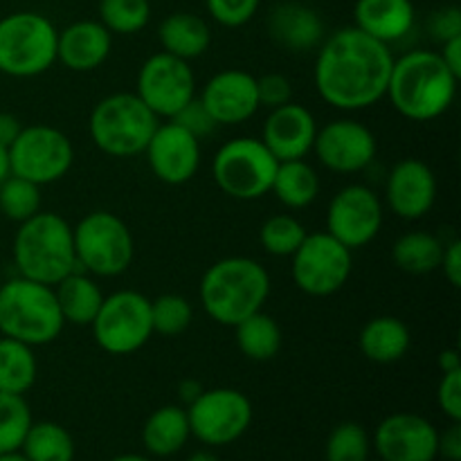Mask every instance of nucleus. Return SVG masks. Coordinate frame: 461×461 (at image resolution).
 <instances>
[{"mask_svg":"<svg viewBox=\"0 0 461 461\" xmlns=\"http://www.w3.org/2000/svg\"><path fill=\"white\" fill-rule=\"evenodd\" d=\"M394 54L390 45L358 27H342L324 36L315 59V88L322 102L345 113L365 111L385 99Z\"/></svg>","mask_w":461,"mask_h":461,"instance_id":"obj_1","label":"nucleus"},{"mask_svg":"<svg viewBox=\"0 0 461 461\" xmlns=\"http://www.w3.org/2000/svg\"><path fill=\"white\" fill-rule=\"evenodd\" d=\"M459 77L435 50H412L394 59L387 95L399 115L410 122H432L457 97Z\"/></svg>","mask_w":461,"mask_h":461,"instance_id":"obj_2","label":"nucleus"},{"mask_svg":"<svg viewBox=\"0 0 461 461\" xmlns=\"http://www.w3.org/2000/svg\"><path fill=\"white\" fill-rule=\"evenodd\" d=\"M270 275L250 257H225L205 270L198 286L203 311L221 327H237L241 320L264 311L270 295Z\"/></svg>","mask_w":461,"mask_h":461,"instance_id":"obj_3","label":"nucleus"},{"mask_svg":"<svg viewBox=\"0 0 461 461\" xmlns=\"http://www.w3.org/2000/svg\"><path fill=\"white\" fill-rule=\"evenodd\" d=\"M12 255L21 277L48 286H54L63 277L79 270L72 225L57 212H39L32 219L18 223Z\"/></svg>","mask_w":461,"mask_h":461,"instance_id":"obj_4","label":"nucleus"},{"mask_svg":"<svg viewBox=\"0 0 461 461\" xmlns=\"http://www.w3.org/2000/svg\"><path fill=\"white\" fill-rule=\"evenodd\" d=\"M63 327L52 286L21 275L0 284V336L43 347L57 340Z\"/></svg>","mask_w":461,"mask_h":461,"instance_id":"obj_5","label":"nucleus"},{"mask_svg":"<svg viewBox=\"0 0 461 461\" xmlns=\"http://www.w3.org/2000/svg\"><path fill=\"white\" fill-rule=\"evenodd\" d=\"M158 120L135 93H113L95 104L88 133L95 147L111 158H133L144 153L156 133Z\"/></svg>","mask_w":461,"mask_h":461,"instance_id":"obj_6","label":"nucleus"},{"mask_svg":"<svg viewBox=\"0 0 461 461\" xmlns=\"http://www.w3.org/2000/svg\"><path fill=\"white\" fill-rule=\"evenodd\" d=\"M59 30L39 12H14L0 18V72L32 79L57 61Z\"/></svg>","mask_w":461,"mask_h":461,"instance_id":"obj_7","label":"nucleus"},{"mask_svg":"<svg viewBox=\"0 0 461 461\" xmlns=\"http://www.w3.org/2000/svg\"><path fill=\"white\" fill-rule=\"evenodd\" d=\"M77 266L93 277H120L135 257V241L129 225L108 210L86 214L72 228Z\"/></svg>","mask_w":461,"mask_h":461,"instance_id":"obj_8","label":"nucleus"},{"mask_svg":"<svg viewBox=\"0 0 461 461\" xmlns=\"http://www.w3.org/2000/svg\"><path fill=\"white\" fill-rule=\"evenodd\" d=\"M277 158L261 138H234L221 144L212 160L214 183L234 201H259L273 187Z\"/></svg>","mask_w":461,"mask_h":461,"instance_id":"obj_9","label":"nucleus"},{"mask_svg":"<svg viewBox=\"0 0 461 461\" xmlns=\"http://www.w3.org/2000/svg\"><path fill=\"white\" fill-rule=\"evenodd\" d=\"M93 338L111 356H131L153 338L151 300L138 291H115L104 297L93 324Z\"/></svg>","mask_w":461,"mask_h":461,"instance_id":"obj_10","label":"nucleus"},{"mask_svg":"<svg viewBox=\"0 0 461 461\" xmlns=\"http://www.w3.org/2000/svg\"><path fill=\"white\" fill-rule=\"evenodd\" d=\"M354 252L329 232L306 234L302 246L291 255L293 284L304 295H336L349 282Z\"/></svg>","mask_w":461,"mask_h":461,"instance_id":"obj_11","label":"nucleus"},{"mask_svg":"<svg viewBox=\"0 0 461 461\" xmlns=\"http://www.w3.org/2000/svg\"><path fill=\"white\" fill-rule=\"evenodd\" d=\"M7 153L12 176L30 180L39 187L61 180L75 162L70 138L48 124L23 126Z\"/></svg>","mask_w":461,"mask_h":461,"instance_id":"obj_12","label":"nucleus"},{"mask_svg":"<svg viewBox=\"0 0 461 461\" xmlns=\"http://www.w3.org/2000/svg\"><path fill=\"white\" fill-rule=\"evenodd\" d=\"M185 410L192 437L212 448L239 441L252 423L250 399L234 387L203 390V394Z\"/></svg>","mask_w":461,"mask_h":461,"instance_id":"obj_13","label":"nucleus"},{"mask_svg":"<svg viewBox=\"0 0 461 461\" xmlns=\"http://www.w3.org/2000/svg\"><path fill=\"white\" fill-rule=\"evenodd\" d=\"M135 95L158 120H171L196 97V75L189 61L167 52H156L140 68Z\"/></svg>","mask_w":461,"mask_h":461,"instance_id":"obj_14","label":"nucleus"},{"mask_svg":"<svg viewBox=\"0 0 461 461\" xmlns=\"http://www.w3.org/2000/svg\"><path fill=\"white\" fill-rule=\"evenodd\" d=\"M383 201L367 185H347L329 201L327 230L351 252L369 246L383 228Z\"/></svg>","mask_w":461,"mask_h":461,"instance_id":"obj_15","label":"nucleus"},{"mask_svg":"<svg viewBox=\"0 0 461 461\" xmlns=\"http://www.w3.org/2000/svg\"><path fill=\"white\" fill-rule=\"evenodd\" d=\"M376 135L372 129L351 117L331 120L318 126L313 142V153L320 165L333 174H360L376 160Z\"/></svg>","mask_w":461,"mask_h":461,"instance_id":"obj_16","label":"nucleus"},{"mask_svg":"<svg viewBox=\"0 0 461 461\" xmlns=\"http://www.w3.org/2000/svg\"><path fill=\"white\" fill-rule=\"evenodd\" d=\"M144 156H147L149 169L160 183L180 187L189 183L201 169V140L194 138L176 122L167 120L158 124L156 133L151 135L144 149Z\"/></svg>","mask_w":461,"mask_h":461,"instance_id":"obj_17","label":"nucleus"},{"mask_svg":"<svg viewBox=\"0 0 461 461\" xmlns=\"http://www.w3.org/2000/svg\"><path fill=\"white\" fill-rule=\"evenodd\" d=\"M439 430L414 412H394L378 423L372 448L381 461H435Z\"/></svg>","mask_w":461,"mask_h":461,"instance_id":"obj_18","label":"nucleus"},{"mask_svg":"<svg viewBox=\"0 0 461 461\" xmlns=\"http://www.w3.org/2000/svg\"><path fill=\"white\" fill-rule=\"evenodd\" d=\"M205 111L219 126H237L255 117L259 111V95H257V77L246 70L216 72L205 81L198 95Z\"/></svg>","mask_w":461,"mask_h":461,"instance_id":"obj_19","label":"nucleus"},{"mask_svg":"<svg viewBox=\"0 0 461 461\" xmlns=\"http://www.w3.org/2000/svg\"><path fill=\"white\" fill-rule=\"evenodd\" d=\"M385 201L392 214L419 221L430 214L437 201L435 171L419 158H405L392 167L385 183Z\"/></svg>","mask_w":461,"mask_h":461,"instance_id":"obj_20","label":"nucleus"},{"mask_svg":"<svg viewBox=\"0 0 461 461\" xmlns=\"http://www.w3.org/2000/svg\"><path fill=\"white\" fill-rule=\"evenodd\" d=\"M318 122L313 113L295 102L270 108L264 122L261 142L277 158V162L302 160L313 151Z\"/></svg>","mask_w":461,"mask_h":461,"instance_id":"obj_21","label":"nucleus"},{"mask_svg":"<svg viewBox=\"0 0 461 461\" xmlns=\"http://www.w3.org/2000/svg\"><path fill=\"white\" fill-rule=\"evenodd\" d=\"M111 50L113 34L99 21H75L57 36V61L72 72L97 70Z\"/></svg>","mask_w":461,"mask_h":461,"instance_id":"obj_22","label":"nucleus"},{"mask_svg":"<svg viewBox=\"0 0 461 461\" xmlns=\"http://www.w3.org/2000/svg\"><path fill=\"white\" fill-rule=\"evenodd\" d=\"M270 39L293 54L318 50L324 41V21L313 7L302 3H279L268 16Z\"/></svg>","mask_w":461,"mask_h":461,"instance_id":"obj_23","label":"nucleus"},{"mask_svg":"<svg viewBox=\"0 0 461 461\" xmlns=\"http://www.w3.org/2000/svg\"><path fill=\"white\" fill-rule=\"evenodd\" d=\"M414 23L412 0H356L354 5V25L385 45L403 41Z\"/></svg>","mask_w":461,"mask_h":461,"instance_id":"obj_24","label":"nucleus"},{"mask_svg":"<svg viewBox=\"0 0 461 461\" xmlns=\"http://www.w3.org/2000/svg\"><path fill=\"white\" fill-rule=\"evenodd\" d=\"M162 52L178 57L183 61H194L210 50L212 30L207 21L198 14L174 12L162 18L158 27Z\"/></svg>","mask_w":461,"mask_h":461,"instance_id":"obj_25","label":"nucleus"},{"mask_svg":"<svg viewBox=\"0 0 461 461\" xmlns=\"http://www.w3.org/2000/svg\"><path fill=\"white\" fill-rule=\"evenodd\" d=\"M412 336L403 320L394 315H378L363 327L358 347L367 360L376 365L399 363L408 356Z\"/></svg>","mask_w":461,"mask_h":461,"instance_id":"obj_26","label":"nucleus"},{"mask_svg":"<svg viewBox=\"0 0 461 461\" xmlns=\"http://www.w3.org/2000/svg\"><path fill=\"white\" fill-rule=\"evenodd\" d=\"M52 288L63 322L75 324V327H90L104 297H106L97 279L84 270H75L59 284H54Z\"/></svg>","mask_w":461,"mask_h":461,"instance_id":"obj_27","label":"nucleus"},{"mask_svg":"<svg viewBox=\"0 0 461 461\" xmlns=\"http://www.w3.org/2000/svg\"><path fill=\"white\" fill-rule=\"evenodd\" d=\"M192 439L187 410L180 405H162L149 414L142 428V444L151 457H171Z\"/></svg>","mask_w":461,"mask_h":461,"instance_id":"obj_28","label":"nucleus"},{"mask_svg":"<svg viewBox=\"0 0 461 461\" xmlns=\"http://www.w3.org/2000/svg\"><path fill=\"white\" fill-rule=\"evenodd\" d=\"M270 194H275V198L288 210H304L320 194L318 171L304 158L279 162Z\"/></svg>","mask_w":461,"mask_h":461,"instance_id":"obj_29","label":"nucleus"},{"mask_svg":"<svg viewBox=\"0 0 461 461\" xmlns=\"http://www.w3.org/2000/svg\"><path fill=\"white\" fill-rule=\"evenodd\" d=\"M234 329V340H237L239 351L246 358L255 360V363H266L273 360L282 349V327L273 315L257 311L250 318L241 320Z\"/></svg>","mask_w":461,"mask_h":461,"instance_id":"obj_30","label":"nucleus"},{"mask_svg":"<svg viewBox=\"0 0 461 461\" xmlns=\"http://www.w3.org/2000/svg\"><path fill=\"white\" fill-rule=\"evenodd\" d=\"M39 376L34 347L0 336V392L23 394L34 387Z\"/></svg>","mask_w":461,"mask_h":461,"instance_id":"obj_31","label":"nucleus"},{"mask_svg":"<svg viewBox=\"0 0 461 461\" xmlns=\"http://www.w3.org/2000/svg\"><path fill=\"white\" fill-rule=\"evenodd\" d=\"M446 241H441L437 234L423 232H405L396 239L392 248V259L403 273L408 275H430L439 268L441 257H444Z\"/></svg>","mask_w":461,"mask_h":461,"instance_id":"obj_32","label":"nucleus"},{"mask_svg":"<svg viewBox=\"0 0 461 461\" xmlns=\"http://www.w3.org/2000/svg\"><path fill=\"white\" fill-rule=\"evenodd\" d=\"M21 450L30 461H75V439L54 421L32 423Z\"/></svg>","mask_w":461,"mask_h":461,"instance_id":"obj_33","label":"nucleus"},{"mask_svg":"<svg viewBox=\"0 0 461 461\" xmlns=\"http://www.w3.org/2000/svg\"><path fill=\"white\" fill-rule=\"evenodd\" d=\"M149 21H151L149 0H99V23L111 34H138L149 25Z\"/></svg>","mask_w":461,"mask_h":461,"instance_id":"obj_34","label":"nucleus"},{"mask_svg":"<svg viewBox=\"0 0 461 461\" xmlns=\"http://www.w3.org/2000/svg\"><path fill=\"white\" fill-rule=\"evenodd\" d=\"M32 423L34 419L25 396L0 392V455L21 448Z\"/></svg>","mask_w":461,"mask_h":461,"instance_id":"obj_35","label":"nucleus"},{"mask_svg":"<svg viewBox=\"0 0 461 461\" xmlns=\"http://www.w3.org/2000/svg\"><path fill=\"white\" fill-rule=\"evenodd\" d=\"M327 461H369L372 459V437L360 423L345 421L333 428L324 446Z\"/></svg>","mask_w":461,"mask_h":461,"instance_id":"obj_36","label":"nucleus"},{"mask_svg":"<svg viewBox=\"0 0 461 461\" xmlns=\"http://www.w3.org/2000/svg\"><path fill=\"white\" fill-rule=\"evenodd\" d=\"M0 212L14 223L32 219L41 212V187L25 178L9 174L0 183Z\"/></svg>","mask_w":461,"mask_h":461,"instance_id":"obj_37","label":"nucleus"},{"mask_svg":"<svg viewBox=\"0 0 461 461\" xmlns=\"http://www.w3.org/2000/svg\"><path fill=\"white\" fill-rule=\"evenodd\" d=\"M306 234L309 232L300 219L293 214H275L261 225L259 241L268 255L291 257L302 246Z\"/></svg>","mask_w":461,"mask_h":461,"instance_id":"obj_38","label":"nucleus"},{"mask_svg":"<svg viewBox=\"0 0 461 461\" xmlns=\"http://www.w3.org/2000/svg\"><path fill=\"white\" fill-rule=\"evenodd\" d=\"M194 320V309L187 297L178 293H165V295L151 300V324L153 333L174 338L189 329Z\"/></svg>","mask_w":461,"mask_h":461,"instance_id":"obj_39","label":"nucleus"},{"mask_svg":"<svg viewBox=\"0 0 461 461\" xmlns=\"http://www.w3.org/2000/svg\"><path fill=\"white\" fill-rule=\"evenodd\" d=\"M261 0H205L210 16L223 27H243L259 12Z\"/></svg>","mask_w":461,"mask_h":461,"instance_id":"obj_40","label":"nucleus"},{"mask_svg":"<svg viewBox=\"0 0 461 461\" xmlns=\"http://www.w3.org/2000/svg\"><path fill=\"white\" fill-rule=\"evenodd\" d=\"M171 122L180 124L185 131H189V133L198 140L207 138V135H212L219 129V124L212 120V115L205 111V106H203L198 97H194L187 106L180 108V111L171 117Z\"/></svg>","mask_w":461,"mask_h":461,"instance_id":"obj_41","label":"nucleus"},{"mask_svg":"<svg viewBox=\"0 0 461 461\" xmlns=\"http://www.w3.org/2000/svg\"><path fill=\"white\" fill-rule=\"evenodd\" d=\"M257 95H259V106L270 111V108L293 102V84L288 77L279 72H268L264 77H257Z\"/></svg>","mask_w":461,"mask_h":461,"instance_id":"obj_42","label":"nucleus"},{"mask_svg":"<svg viewBox=\"0 0 461 461\" xmlns=\"http://www.w3.org/2000/svg\"><path fill=\"white\" fill-rule=\"evenodd\" d=\"M437 405L450 421H461V369L441 374Z\"/></svg>","mask_w":461,"mask_h":461,"instance_id":"obj_43","label":"nucleus"},{"mask_svg":"<svg viewBox=\"0 0 461 461\" xmlns=\"http://www.w3.org/2000/svg\"><path fill=\"white\" fill-rule=\"evenodd\" d=\"M428 30H430V36L439 43L444 41L455 39V36H461V12L459 7L450 5V7L437 9L435 14L428 21Z\"/></svg>","mask_w":461,"mask_h":461,"instance_id":"obj_44","label":"nucleus"},{"mask_svg":"<svg viewBox=\"0 0 461 461\" xmlns=\"http://www.w3.org/2000/svg\"><path fill=\"white\" fill-rule=\"evenodd\" d=\"M439 268L444 270V277L453 288L461 286V241L453 239L444 246V257H441Z\"/></svg>","mask_w":461,"mask_h":461,"instance_id":"obj_45","label":"nucleus"},{"mask_svg":"<svg viewBox=\"0 0 461 461\" xmlns=\"http://www.w3.org/2000/svg\"><path fill=\"white\" fill-rule=\"evenodd\" d=\"M437 455L446 461H461V421H450V426L439 432Z\"/></svg>","mask_w":461,"mask_h":461,"instance_id":"obj_46","label":"nucleus"},{"mask_svg":"<svg viewBox=\"0 0 461 461\" xmlns=\"http://www.w3.org/2000/svg\"><path fill=\"white\" fill-rule=\"evenodd\" d=\"M441 59L448 66V70L453 75H457L461 79V36H455V39H448L441 43Z\"/></svg>","mask_w":461,"mask_h":461,"instance_id":"obj_47","label":"nucleus"},{"mask_svg":"<svg viewBox=\"0 0 461 461\" xmlns=\"http://www.w3.org/2000/svg\"><path fill=\"white\" fill-rule=\"evenodd\" d=\"M21 131L23 124L18 122L16 115H12V113H0V147H12V142L18 138Z\"/></svg>","mask_w":461,"mask_h":461,"instance_id":"obj_48","label":"nucleus"},{"mask_svg":"<svg viewBox=\"0 0 461 461\" xmlns=\"http://www.w3.org/2000/svg\"><path fill=\"white\" fill-rule=\"evenodd\" d=\"M203 390H205V387H203L201 383L194 381V378H187V381L180 383L178 396H180V401H183L185 405H189V403H194V401H196L198 396L203 394Z\"/></svg>","mask_w":461,"mask_h":461,"instance_id":"obj_49","label":"nucleus"},{"mask_svg":"<svg viewBox=\"0 0 461 461\" xmlns=\"http://www.w3.org/2000/svg\"><path fill=\"white\" fill-rule=\"evenodd\" d=\"M437 365H439L441 374L446 372H455V369H461V358L457 349H444L437 358Z\"/></svg>","mask_w":461,"mask_h":461,"instance_id":"obj_50","label":"nucleus"},{"mask_svg":"<svg viewBox=\"0 0 461 461\" xmlns=\"http://www.w3.org/2000/svg\"><path fill=\"white\" fill-rule=\"evenodd\" d=\"M9 174H12V169H9V153L7 149L0 147V183H3Z\"/></svg>","mask_w":461,"mask_h":461,"instance_id":"obj_51","label":"nucleus"},{"mask_svg":"<svg viewBox=\"0 0 461 461\" xmlns=\"http://www.w3.org/2000/svg\"><path fill=\"white\" fill-rule=\"evenodd\" d=\"M187 461H221V459L216 457L214 453H210V450H198V453L189 455Z\"/></svg>","mask_w":461,"mask_h":461,"instance_id":"obj_52","label":"nucleus"},{"mask_svg":"<svg viewBox=\"0 0 461 461\" xmlns=\"http://www.w3.org/2000/svg\"><path fill=\"white\" fill-rule=\"evenodd\" d=\"M0 461H30V459H27L25 453L18 448V450H9V453L0 455Z\"/></svg>","mask_w":461,"mask_h":461,"instance_id":"obj_53","label":"nucleus"},{"mask_svg":"<svg viewBox=\"0 0 461 461\" xmlns=\"http://www.w3.org/2000/svg\"><path fill=\"white\" fill-rule=\"evenodd\" d=\"M111 461H151V457L147 455H135V453H124V455H117Z\"/></svg>","mask_w":461,"mask_h":461,"instance_id":"obj_54","label":"nucleus"},{"mask_svg":"<svg viewBox=\"0 0 461 461\" xmlns=\"http://www.w3.org/2000/svg\"><path fill=\"white\" fill-rule=\"evenodd\" d=\"M369 461H381V459H369Z\"/></svg>","mask_w":461,"mask_h":461,"instance_id":"obj_55","label":"nucleus"},{"mask_svg":"<svg viewBox=\"0 0 461 461\" xmlns=\"http://www.w3.org/2000/svg\"><path fill=\"white\" fill-rule=\"evenodd\" d=\"M0 284H3V279H0Z\"/></svg>","mask_w":461,"mask_h":461,"instance_id":"obj_56","label":"nucleus"}]
</instances>
